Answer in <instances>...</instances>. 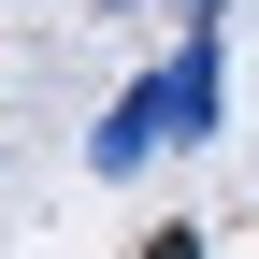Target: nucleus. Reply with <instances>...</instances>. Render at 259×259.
Masks as SVG:
<instances>
[{"mask_svg": "<svg viewBox=\"0 0 259 259\" xmlns=\"http://www.w3.org/2000/svg\"><path fill=\"white\" fill-rule=\"evenodd\" d=\"M144 101H158L173 144H202V130H216V29H187V58H173V72H144Z\"/></svg>", "mask_w": 259, "mask_h": 259, "instance_id": "f257e3e1", "label": "nucleus"}, {"mask_svg": "<svg viewBox=\"0 0 259 259\" xmlns=\"http://www.w3.org/2000/svg\"><path fill=\"white\" fill-rule=\"evenodd\" d=\"M87 158H101V173H144V158H173V130H158V101H144V87H130V101H101Z\"/></svg>", "mask_w": 259, "mask_h": 259, "instance_id": "f03ea898", "label": "nucleus"}, {"mask_svg": "<svg viewBox=\"0 0 259 259\" xmlns=\"http://www.w3.org/2000/svg\"><path fill=\"white\" fill-rule=\"evenodd\" d=\"M173 15H187V29H216V15H231V0H173Z\"/></svg>", "mask_w": 259, "mask_h": 259, "instance_id": "7ed1b4c3", "label": "nucleus"}]
</instances>
